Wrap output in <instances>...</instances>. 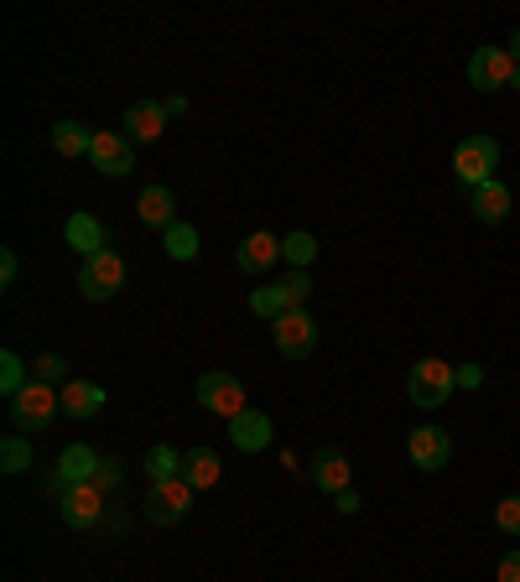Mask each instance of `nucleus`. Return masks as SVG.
<instances>
[{"label":"nucleus","mask_w":520,"mask_h":582,"mask_svg":"<svg viewBox=\"0 0 520 582\" xmlns=\"http://www.w3.org/2000/svg\"><path fill=\"white\" fill-rule=\"evenodd\" d=\"M26 385H32V380H26L22 354H16V349H5V354H0V391H5V400H11V396H22Z\"/></svg>","instance_id":"nucleus-26"},{"label":"nucleus","mask_w":520,"mask_h":582,"mask_svg":"<svg viewBox=\"0 0 520 582\" xmlns=\"http://www.w3.org/2000/svg\"><path fill=\"white\" fill-rule=\"evenodd\" d=\"M136 213H141V224L146 230H172L177 224V198H172V187H162V183H151V187H141V198H136Z\"/></svg>","instance_id":"nucleus-16"},{"label":"nucleus","mask_w":520,"mask_h":582,"mask_svg":"<svg viewBox=\"0 0 520 582\" xmlns=\"http://www.w3.org/2000/svg\"><path fill=\"white\" fill-rule=\"evenodd\" d=\"M510 203H516V198H510V187L499 183V177L473 187V219H479V224H505V219H510Z\"/></svg>","instance_id":"nucleus-19"},{"label":"nucleus","mask_w":520,"mask_h":582,"mask_svg":"<svg viewBox=\"0 0 520 582\" xmlns=\"http://www.w3.org/2000/svg\"><path fill=\"white\" fill-rule=\"evenodd\" d=\"M120 131L131 136V146L162 140L166 136V104H157V99H136V104L125 110V120H120Z\"/></svg>","instance_id":"nucleus-14"},{"label":"nucleus","mask_w":520,"mask_h":582,"mask_svg":"<svg viewBox=\"0 0 520 582\" xmlns=\"http://www.w3.org/2000/svg\"><path fill=\"white\" fill-rule=\"evenodd\" d=\"M495 531L520 536V494H505V499L495 505Z\"/></svg>","instance_id":"nucleus-31"},{"label":"nucleus","mask_w":520,"mask_h":582,"mask_svg":"<svg viewBox=\"0 0 520 582\" xmlns=\"http://www.w3.org/2000/svg\"><path fill=\"white\" fill-rule=\"evenodd\" d=\"M308 479L323 494H344L349 490V479H355V463H349V453H344V447H318V453H312Z\"/></svg>","instance_id":"nucleus-12"},{"label":"nucleus","mask_w":520,"mask_h":582,"mask_svg":"<svg viewBox=\"0 0 520 582\" xmlns=\"http://www.w3.org/2000/svg\"><path fill=\"white\" fill-rule=\"evenodd\" d=\"M271 338H276V349H282L286 359H308V354L318 349V318H312L308 307H292V312H282V318L271 323Z\"/></svg>","instance_id":"nucleus-5"},{"label":"nucleus","mask_w":520,"mask_h":582,"mask_svg":"<svg viewBox=\"0 0 520 582\" xmlns=\"http://www.w3.org/2000/svg\"><path fill=\"white\" fill-rule=\"evenodd\" d=\"M510 89H520V69H516V78H510Z\"/></svg>","instance_id":"nucleus-38"},{"label":"nucleus","mask_w":520,"mask_h":582,"mask_svg":"<svg viewBox=\"0 0 520 582\" xmlns=\"http://www.w3.org/2000/svg\"><path fill=\"white\" fill-rule=\"evenodd\" d=\"M308 297H312V276H308V271H292V276H282L286 312H292V307H308Z\"/></svg>","instance_id":"nucleus-29"},{"label":"nucleus","mask_w":520,"mask_h":582,"mask_svg":"<svg viewBox=\"0 0 520 582\" xmlns=\"http://www.w3.org/2000/svg\"><path fill=\"white\" fill-rule=\"evenodd\" d=\"M495 166H499V140L484 136V131H473V136H463L453 146V177L469 187V193L495 183Z\"/></svg>","instance_id":"nucleus-2"},{"label":"nucleus","mask_w":520,"mask_h":582,"mask_svg":"<svg viewBox=\"0 0 520 582\" xmlns=\"http://www.w3.org/2000/svg\"><path fill=\"white\" fill-rule=\"evenodd\" d=\"M52 151L58 157H89L95 151V131L84 120H58L52 125Z\"/></svg>","instance_id":"nucleus-20"},{"label":"nucleus","mask_w":520,"mask_h":582,"mask_svg":"<svg viewBox=\"0 0 520 582\" xmlns=\"http://www.w3.org/2000/svg\"><path fill=\"white\" fill-rule=\"evenodd\" d=\"M282 260L292 265V271H308L312 260H318V239H312L308 230L286 234V239H282Z\"/></svg>","instance_id":"nucleus-23"},{"label":"nucleus","mask_w":520,"mask_h":582,"mask_svg":"<svg viewBox=\"0 0 520 582\" xmlns=\"http://www.w3.org/2000/svg\"><path fill=\"white\" fill-rule=\"evenodd\" d=\"M230 443L239 453H265V447L276 443V421L265 417V411H256V406H245L239 417H230Z\"/></svg>","instance_id":"nucleus-13"},{"label":"nucleus","mask_w":520,"mask_h":582,"mask_svg":"<svg viewBox=\"0 0 520 582\" xmlns=\"http://www.w3.org/2000/svg\"><path fill=\"white\" fill-rule=\"evenodd\" d=\"M16 276H22V260H16V250H0V286L11 292V286H16Z\"/></svg>","instance_id":"nucleus-33"},{"label":"nucleus","mask_w":520,"mask_h":582,"mask_svg":"<svg viewBox=\"0 0 520 582\" xmlns=\"http://www.w3.org/2000/svg\"><path fill=\"white\" fill-rule=\"evenodd\" d=\"M333 499H338V510H344V515H355V510H359V494H355V490L333 494Z\"/></svg>","instance_id":"nucleus-36"},{"label":"nucleus","mask_w":520,"mask_h":582,"mask_svg":"<svg viewBox=\"0 0 520 582\" xmlns=\"http://www.w3.org/2000/svg\"><path fill=\"white\" fill-rule=\"evenodd\" d=\"M193 499H198V490H193L188 479H166V484H151L146 520H151V525H177V520L193 510Z\"/></svg>","instance_id":"nucleus-9"},{"label":"nucleus","mask_w":520,"mask_h":582,"mask_svg":"<svg viewBox=\"0 0 520 582\" xmlns=\"http://www.w3.org/2000/svg\"><path fill=\"white\" fill-rule=\"evenodd\" d=\"M198 406H209L213 417H239L250 400H245V385H239V374H198Z\"/></svg>","instance_id":"nucleus-10"},{"label":"nucleus","mask_w":520,"mask_h":582,"mask_svg":"<svg viewBox=\"0 0 520 582\" xmlns=\"http://www.w3.org/2000/svg\"><path fill=\"white\" fill-rule=\"evenodd\" d=\"M146 473H151V484H166V479H183V453H172V447H151L146 453Z\"/></svg>","instance_id":"nucleus-24"},{"label":"nucleus","mask_w":520,"mask_h":582,"mask_svg":"<svg viewBox=\"0 0 520 582\" xmlns=\"http://www.w3.org/2000/svg\"><path fill=\"white\" fill-rule=\"evenodd\" d=\"M162 250H166L172 260H198V230L177 219V224H172V230L162 234Z\"/></svg>","instance_id":"nucleus-25"},{"label":"nucleus","mask_w":520,"mask_h":582,"mask_svg":"<svg viewBox=\"0 0 520 582\" xmlns=\"http://www.w3.org/2000/svg\"><path fill=\"white\" fill-rule=\"evenodd\" d=\"M104 505H110V494H99L95 484H69V490L58 494V515L73 531H95L99 520H104Z\"/></svg>","instance_id":"nucleus-7"},{"label":"nucleus","mask_w":520,"mask_h":582,"mask_svg":"<svg viewBox=\"0 0 520 582\" xmlns=\"http://www.w3.org/2000/svg\"><path fill=\"white\" fill-rule=\"evenodd\" d=\"M63 374H69V364H63L58 354H42V359H37V380H42V385H58Z\"/></svg>","instance_id":"nucleus-32"},{"label":"nucleus","mask_w":520,"mask_h":582,"mask_svg":"<svg viewBox=\"0 0 520 582\" xmlns=\"http://www.w3.org/2000/svg\"><path fill=\"white\" fill-rule=\"evenodd\" d=\"M453 391H458V370L443 364V359H417V364L406 370V400H411L417 411H437V406H448Z\"/></svg>","instance_id":"nucleus-1"},{"label":"nucleus","mask_w":520,"mask_h":582,"mask_svg":"<svg viewBox=\"0 0 520 582\" xmlns=\"http://www.w3.org/2000/svg\"><path fill=\"white\" fill-rule=\"evenodd\" d=\"M89 162H95L104 177H131V172H136V146H131L125 131H95Z\"/></svg>","instance_id":"nucleus-11"},{"label":"nucleus","mask_w":520,"mask_h":582,"mask_svg":"<svg viewBox=\"0 0 520 582\" xmlns=\"http://www.w3.org/2000/svg\"><path fill=\"white\" fill-rule=\"evenodd\" d=\"M510 58H516V69H520V26L510 32Z\"/></svg>","instance_id":"nucleus-37"},{"label":"nucleus","mask_w":520,"mask_h":582,"mask_svg":"<svg viewBox=\"0 0 520 582\" xmlns=\"http://www.w3.org/2000/svg\"><path fill=\"white\" fill-rule=\"evenodd\" d=\"M99 494H115L120 484H125V468H120V458H99V468H95V479H89Z\"/></svg>","instance_id":"nucleus-30"},{"label":"nucleus","mask_w":520,"mask_h":582,"mask_svg":"<svg viewBox=\"0 0 520 582\" xmlns=\"http://www.w3.org/2000/svg\"><path fill=\"white\" fill-rule=\"evenodd\" d=\"M235 260H239V271H245V276H265L271 265H282V239H276L271 230H256L250 239H239Z\"/></svg>","instance_id":"nucleus-15"},{"label":"nucleus","mask_w":520,"mask_h":582,"mask_svg":"<svg viewBox=\"0 0 520 582\" xmlns=\"http://www.w3.org/2000/svg\"><path fill=\"white\" fill-rule=\"evenodd\" d=\"M58 411H63V396H58L52 385H42V380H32L22 396H11V426H16V437L52 426V421H58Z\"/></svg>","instance_id":"nucleus-3"},{"label":"nucleus","mask_w":520,"mask_h":582,"mask_svg":"<svg viewBox=\"0 0 520 582\" xmlns=\"http://www.w3.org/2000/svg\"><path fill=\"white\" fill-rule=\"evenodd\" d=\"M78 292L89 297V302H110L115 292H125V260L115 250H99L78 265Z\"/></svg>","instance_id":"nucleus-4"},{"label":"nucleus","mask_w":520,"mask_h":582,"mask_svg":"<svg viewBox=\"0 0 520 582\" xmlns=\"http://www.w3.org/2000/svg\"><path fill=\"white\" fill-rule=\"evenodd\" d=\"M63 239H69L84 260L99 256V250H110V234H104V224H99L95 213H73L69 224H63Z\"/></svg>","instance_id":"nucleus-17"},{"label":"nucleus","mask_w":520,"mask_h":582,"mask_svg":"<svg viewBox=\"0 0 520 582\" xmlns=\"http://www.w3.org/2000/svg\"><path fill=\"white\" fill-rule=\"evenodd\" d=\"M495 578H499V582H520V546H516V552H505V557H499Z\"/></svg>","instance_id":"nucleus-34"},{"label":"nucleus","mask_w":520,"mask_h":582,"mask_svg":"<svg viewBox=\"0 0 520 582\" xmlns=\"http://www.w3.org/2000/svg\"><path fill=\"white\" fill-rule=\"evenodd\" d=\"M250 312H256V318H271V323H276V318L286 312L282 286H260V292H250Z\"/></svg>","instance_id":"nucleus-28"},{"label":"nucleus","mask_w":520,"mask_h":582,"mask_svg":"<svg viewBox=\"0 0 520 582\" xmlns=\"http://www.w3.org/2000/svg\"><path fill=\"white\" fill-rule=\"evenodd\" d=\"M99 458H104V453H95L89 443H69L52 473H58L63 484H89V479H95V468H99Z\"/></svg>","instance_id":"nucleus-18"},{"label":"nucleus","mask_w":520,"mask_h":582,"mask_svg":"<svg viewBox=\"0 0 520 582\" xmlns=\"http://www.w3.org/2000/svg\"><path fill=\"white\" fill-rule=\"evenodd\" d=\"M219 473H224V468H219V453H213V447H193V453H183V479H188L198 494L213 490Z\"/></svg>","instance_id":"nucleus-22"},{"label":"nucleus","mask_w":520,"mask_h":582,"mask_svg":"<svg viewBox=\"0 0 520 582\" xmlns=\"http://www.w3.org/2000/svg\"><path fill=\"white\" fill-rule=\"evenodd\" d=\"M0 468H5V473H26V468H32V443H26V437H5V443H0Z\"/></svg>","instance_id":"nucleus-27"},{"label":"nucleus","mask_w":520,"mask_h":582,"mask_svg":"<svg viewBox=\"0 0 520 582\" xmlns=\"http://www.w3.org/2000/svg\"><path fill=\"white\" fill-rule=\"evenodd\" d=\"M99 406H104V385H95V380H69L63 385V411L69 417H99Z\"/></svg>","instance_id":"nucleus-21"},{"label":"nucleus","mask_w":520,"mask_h":582,"mask_svg":"<svg viewBox=\"0 0 520 582\" xmlns=\"http://www.w3.org/2000/svg\"><path fill=\"white\" fill-rule=\"evenodd\" d=\"M484 385V370L479 364H458V391H479Z\"/></svg>","instance_id":"nucleus-35"},{"label":"nucleus","mask_w":520,"mask_h":582,"mask_svg":"<svg viewBox=\"0 0 520 582\" xmlns=\"http://www.w3.org/2000/svg\"><path fill=\"white\" fill-rule=\"evenodd\" d=\"M510 78H516V58H510V47H479V52L469 58V84L479 94L510 89Z\"/></svg>","instance_id":"nucleus-8"},{"label":"nucleus","mask_w":520,"mask_h":582,"mask_svg":"<svg viewBox=\"0 0 520 582\" xmlns=\"http://www.w3.org/2000/svg\"><path fill=\"white\" fill-rule=\"evenodd\" d=\"M406 458L422 468V473H437V468H448V458H453L448 426H437V421H422V426H411V437H406Z\"/></svg>","instance_id":"nucleus-6"}]
</instances>
